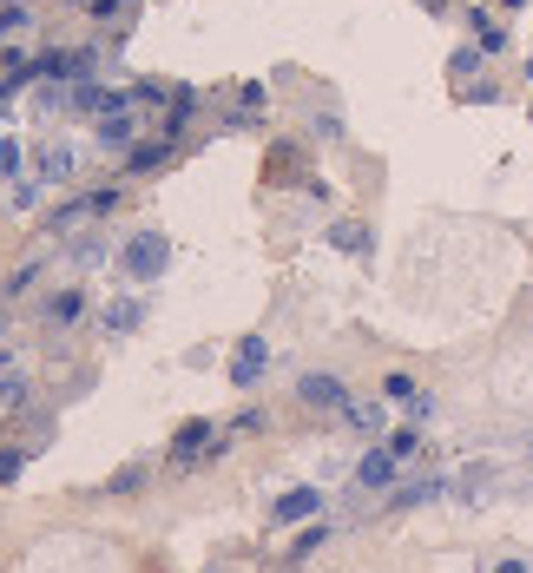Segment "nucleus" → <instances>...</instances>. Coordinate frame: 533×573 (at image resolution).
<instances>
[{
    "label": "nucleus",
    "mask_w": 533,
    "mask_h": 573,
    "mask_svg": "<svg viewBox=\"0 0 533 573\" xmlns=\"http://www.w3.org/2000/svg\"><path fill=\"white\" fill-rule=\"evenodd\" d=\"M165 264H172V238H165V231H139V238H126V251H119V271H126L132 284L165 277Z\"/></svg>",
    "instance_id": "obj_1"
},
{
    "label": "nucleus",
    "mask_w": 533,
    "mask_h": 573,
    "mask_svg": "<svg viewBox=\"0 0 533 573\" xmlns=\"http://www.w3.org/2000/svg\"><path fill=\"white\" fill-rule=\"evenodd\" d=\"M264 369H270V343H264V336H244L237 356H231V382H237V389H251Z\"/></svg>",
    "instance_id": "obj_2"
},
{
    "label": "nucleus",
    "mask_w": 533,
    "mask_h": 573,
    "mask_svg": "<svg viewBox=\"0 0 533 573\" xmlns=\"http://www.w3.org/2000/svg\"><path fill=\"white\" fill-rule=\"evenodd\" d=\"M73 139H47L40 145V165H33V178H40V185H66V178H73Z\"/></svg>",
    "instance_id": "obj_3"
},
{
    "label": "nucleus",
    "mask_w": 533,
    "mask_h": 573,
    "mask_svg": "<svg viewBox=\"0 0 533 573\" xmlns=\"http://www.w3.org/2000/svg\"><path fill=\"white\" fill-rule=\"evenodd\" d=\"M66 106L79 112V119H106V112H119V93H106L99 80H73V99Z\"/></svg>",
    "instance_id": "obj_4"
},
{
    "label": "nucleus",
    "mask_w": 533,
    "mask_h": 573,
    "mask_svg": "<svg viewBox=\"0 0 533 573\" xmlns=\"http://www.w3.org/2000/svg\"><path fill=\"white\" fill-rule=\"evenodd\" d=\"M270 514H277L283 527H290V521H316V514H323V488H290V494H277V508H270Z\"/></svg>",
    "instance_id": "obj_5"
},
{
    "label": "nucleus",
    "mask_w": 533,
    "mask_h": 573,
    "mask_svg": "<svg viewBox=\"0 0 533 573\" xmlns=\"http://www.w3.org/2000/svg\"><path fill=\"white\" fill-rule=\"evenodd\" d=\"M395 468H402V462H395L389 448H369V455L356 462V488H389V481H395Z\"/></svg>",
    "instance_id": "obj_6"
},
{
    "label": "nucleus",
    "mask_w": 533,
    "mask_h": 573,
    "mask_svg": "<svg viewBox=\"0 0 533 573\" xmlns=\"http://www.w3.org/2000/svg\"><path fill=\"white\" fill-rule=\"evenodd\" d=\"M297 396L310 402V409H343V396H349V389H343L336 376H303V382H297Z\"/></svg>",
    "instance_id": "obj_7"
},
{
    "label": "nucleus",
    "mask_w": 533,
    "mask_h": 573,
    "mask_svg": "<svg viewBox=\"0 0 533 573\" xmlns=\"http://www.w3.org/2000/svg\"><path fill=\"white\" fill-rule=\"evenodd\" d=\"M330 244H336V251H349V257H362V251H369V224L336 218V224H330Z\"/></svg>",
    "instance_id": "obj_8"
},
{
    "label": "nucleus",
    "mask_w": 533,
    "mask_h": 573,
    "mask_svg": "<svg viewBox=\"0 0 533 573\" xmlns=\"http://www.w3.org/2000/svg\"><path fill=\"white\" fill-rule=\"evenodd\" d=\"M139 317H145V303H139V297H119V303H106V330H112V336L139 330Z\"/></svg>",
    "instance_id": "obj_9"
},
{
    "label": "nucleus",
    "mask_w": 533,
    "mask_h": 573,
    "mask_svg": "<svg viewBox=\"0 0 533 573\" xmlns=\"http://www.w3.org/2000/svg\"><path fill=\"white\" fill-rule=\"evenodd\" d=\"M132 132H139V119H126V112H106V119H99V139L106 145H132Z\"/></svg>",
    "instance_id": "obj_10"
},
{
    "label": "nucleus",
    "mask_w": 533,
    "mask_h": 573,
    "mask_svg": "<svg viewBox=\"0 0 533 573\" xmlns=\"http://www.w3.org/2000/svg\"><path fill=\"white\" fill-rule=\"evenodd\" d=\"M47 317H53V323H73V317H86V290H60V297L47 303Z\"/></svg>",
    "instance_id": "obj_11"
},
{
    "label": "nucleus",
    "mask_w": 533,
    "mask_h": 573,
    "mask_svg": "<svg viewBox=\"0 0 533 573\" xmlns=\"http://www.w3.org/2000/svg\"><path fill=\"white\" fill-rule=\"evenodd\" d=\"M441 488H448V481H408V488H395V508H422V501H435Z\"/></svg>",
    "instance_id": "obj_12"
},
{
    "label": "nucleus",
    "mask_w": 533,
    "mask_h": 573,
    "mask_svg": "<svg viewBox=\"0 0 533 573\" xmlns=\"http://www.w3.org/2000/svg\"><path fill=\"white\" fill-rule=\"evenodd\" d=\"M468 27L481 33V53H507V27H494V20H487V14H474Z\"/></svg>",
    "instance_id": "obj_13"
},
{
    "label": "nucleus",
    "mask_w": 533,
    "mask_h": 573,
    "mask_svg": "<svg viewBox=\"0 0 533 573\" xmlns=\"http://www.w3.org/2000/svg\"><path fill=\"white\" fill-rule=\"evenodd\" d=\"M382 448H389L395 462H415V455H422V435H415V429H395V435H389Z\"/></svg>",
    "instance_id": "obj_14"
},
{
    "label": "nucleus",
    "mask_w": 533,
    "mask_h": 573,
    "mask_svg": "<svg viewBox=\"0 0 533 573\" xmlns=\"http://www.w3.org/2000/svg\"><path fill=\"white\" fill-rule=\"evenodd\" d=\"M349 429H382V402H349Z\"/></svg>",
    "instance_id": "obj_15"
},
{
    "label": "nucleus",
    "mask_w": 533,
    "mask_h": 573,
    "mask_svg": "<svg viewBox=\"0 0 533 573\" xmlns=\"http://www.w3.org/2000/svg\"><path fill=\"white\" fill-rule=\"evenodd\" d=\"M0 178H20V139L0 132Z\"/></svg>",
    "instance_id": "obj_16"
},
{
    "label": "nucleus",
    "mask_w": 533,
    "mask_h": 573,
    "mask_svg": "<svg viewBox=\"0 0 533 573\" xmlns=\"http://www.w3.org/2000/svg\"><path fill=\"white\" fill-rule=\"evenodd\" d=\"M165 159V139H152V145H139V152H132V172H152V165Z\"/></svg>",
    "instance_id": "obj_17"
},
{
    "label": "nucleus",
    "mask_w": 533,
    "mask_h": 573,
    "mask_svg": "<svg viewBox=\"0 0 533 573\" xmlns=\"http://www.w3.org/2000/svg\"><path fill=\"white\" fill-rule=\"evenodd\" d=\"M402 409H408V415H415V422H428V415H435V396H428V389H415V396H408V402H402Z\"/></svg>",
    "instance_id": "obj_18"
},
{
    "label": "nucleus",
    "mask_w": 533,
    "mask_h": 573,
    "mask_svg": "<svg viewBox=\"0 0 533 573\" xmlns=\"http://www.w3.org/2000/svg\"><path fill=\"white\" fill-rule=\"evenodd\" d=\"M474 66H481V53H474V47H461V53H455V60H448V73H455V80H468Z\"/></svg>",
    "instance_id": "obj_19"
},
{
    "label": "nucleus",
    "mask_w": 533,
    "mask_h": 573,
    "mask_svg": "<svg viewBox=\"0 0 533 573\" xmlns=\"http://www.w3.org/2000/svg\"><path fill=\"white\" fill-rule=\"evenodd\" d=\"M382 396H389V402H408V396H415V382H408V376H389V382H382Z\"/></svg>",
    "instance_id": "obj_20"
},
{
    "label": "nucleus",
    "mask_w": 533,
    "mask_h": 573,
    "mask_svg": "<svg viewBox=\"0 0 533 573\" xmlns=\"http://www.w3.org/2000/svg\"><path fill=\"white\" fill-rule=\"evenodd\" d=\"M14 27H27V7H0V40H7Z\"/></svg>",
    "instance_id": "obj_21"
},
{
    "label": "nucleus",
    "mask_w": 533,
    "mask_h": 573,
    "mask_svg": "<svg viewBox=\"0 0 533 573\" xmlns=\"http://www.w3.org/2000/svg\"><path fill=\"white\" fill-rule=\"evenodd\" d=\"M20 475V448H0V481H14Z\"/></svg>",
    "instance_id": "obj_22"
},
{
    "label": "nucleus",
    "mask_w": 533,
    "mask_h": 573,
    "mask_svg": "<svg viewBox=\"0 0 533 573\" xmlns=\"http://www.w3.org/2000/svg\"><path fill=\"white\" fill-rule=\"evenodd\" d=\"M494 573H527V560H501V567H494Z\"/></svg>",
    "instance_id": "obj_23"
}]
</instances>
